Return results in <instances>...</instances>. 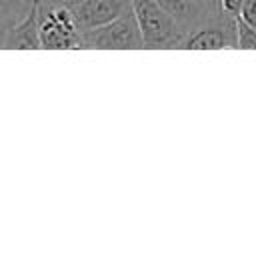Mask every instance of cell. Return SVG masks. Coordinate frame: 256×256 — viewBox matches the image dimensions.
<instances>
[{
	"mask_svg": "<svg viewBox=\"0 0 256 256\" xmlns=\"http://www.w3.org/2000/svg\"><path fill=\"white\" fill-rule=\"evenodd\" d=\"M40 42L46 50H76L82 48L78 24L66 6L62 4H40Z\"/></svg>",
	"mask_w": 256,
	"mask_h": 256,
	"instance_id": "3",
	"label": "cell"
},
{
	"mask_svg": "<svg viewBox=\"0 0 256 256\" xmlns=\"http://www.w3.org/2000/svg\"><path fill=\"white\" fill-rule=\"evenodd\" d=\"M236 36L240 50H256V28H252L240 18H236Z\"/></svg>",
	"mask_w": 256,
	"mask_h": 256,
	"instance_id": "8",
	"label": "cell"
},
{
	"mask_svg": "<svg viewBox=\"0 0 256 256\" xmlns=\"http://www.w3.org/2000/svg\"><path fill=\"white\" fill-rule=\"evenodd\" d=\"M218 2H220V8H222V12L226 16H230V18H238L240 16L244 0H218Z\"/></svg>",
	"mask_w": 256,
	"mask_h": 256,
	"instance_id": "10",
	"label": "cell"
},
{
	"mask_svg": "<svg viewBox=\"0 0 256 256\" xmlns=\"http://www.w3.org/2000/svg\"><path fill=\"white\" fill-rule=\"evenodd\" d=\"M70 8L78 30H92L104 26L122 16L132 2L130 0H64Z\"/></svg>",
	"mask_w": 256,
	"mask_h": 256,
	"instance_id": "4",
	"label": "cell"
},
{
	"mask_svg": "<svg viewBox=\"0 0 256 256\" xmlns=\"http://www.w3.org/2000/svg\"><path fill=\"white\" fill-rule=\"evenodd\" d=\"M130 2L142 32L144 48L148 50L184 48V40L188 32L156 0H130Z\"/></svg>",
	"mask_w": 256,
	"mask_h": 256,
	"instance_id": "1",
	"label": "cell"
},
{
	"mask_svg": "<svg viewBox=\"0 0 256 256\" xmlns=\"http://www.w3.org/2000/svg\"><path fill=\"white\" fill-rule=\"evenodd\" d=\"M82 48H98V50H142L144 40L136 20L132 6L118 16L116 20L80 32Z\"/></svg>",
	"mask_w": 256,
	"mask_h": 256,
	"instance_id": "2",
	"label": "cell"
},
{
	"mask_svg": "<svg viewBox=\"0 0 256 256\" xmlns=\"http://www.w3.org/2000/svg\"><path fill=\"white\" fill-rule=\"evenodd\" d=\"M12 24H2L0 26V48H6V38H8V30Z\"/></svg>",
	"mask_w": 256,
	"mask_h": 256,
	"instance_id": "11",
	"label": "cell"
},
{
	"mask_svg": "<svg viewBox=\"0 0 256 256\" xmlns=\"http://www.w3.org/2000/svg\"><path fill=\"white\" fill-rule=\"evenodd\" d=\"M32 2L34 0H0V26L20 20L30 10Z\"/></svg>",
	"mask_w": 256,
	"mask_h": 256,
	"instance_id": "7",
	"label": "cell"
},
{
	"mask_svg": "<svg viewBox=\"0 0 256 256\" xmlns=\"http://www.w3.org/2000/svg\"><path fill=\"white\" fill-rule=\"evenodd\" d=\"M44 0H34L30 10L16 20L6 38V50H40V4Z\"/></svg>",
	"mask_w": 256,
	"mask_h": 256,
	"instance_id": "6",
	"label": "cell"
},
{
	"mask_svg": "<svg viewBox=\"0 0 256 256\" xmlns=\"http://www.w3.org/2000/svg\"><path fill=\"white\" fill-rule=\"evenodd\" d=\"M186 50H222V48H238L236 36V18H220L210 20L198 28H194L186 40Z\"/></svg>",
	"mask_w": 256,
	"mask_h": 256,
	"instance_id": "5",
	"label": "cell"
},
{
	"mask_svg": "<svg viewBox=\"0 0 256 256\" xmlns=\"http://www.w3.org/2000/svg\"><path fill=\"white\" fill-rule=\"evenodd\" d=\"M238 18L244 20L246 24H250L252 28H256V0H244Z\"/></svg>",
	"mask_w": 256,
	"mask_h": 256,
	"instance_id": "9",
	"label": "cell"
}]
</instances>
